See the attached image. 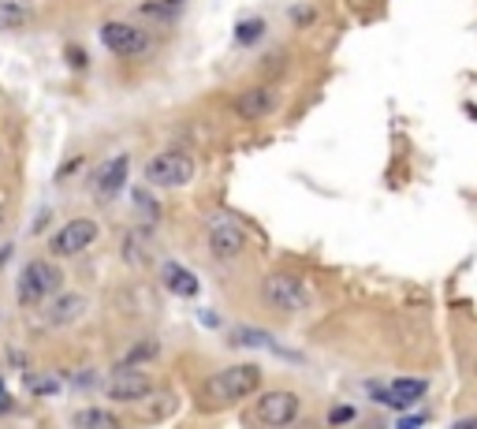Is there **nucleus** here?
Instances as JSON below:
<instances>
[{
	"mask_svg": "<svg viewBox=\"0 0 477 429\" xmlns=\"http://www.w3.org/2000/svg\"><path fill=\"white\" fill-rule=\"evenodd\" d=\"M258 388H262V366L258 362H235V366L216 370L205 381V400L213 407H232V404L250 400Z\"/></svg>",
	"mask_w": 477,
	"mask_h": 429,
	"instance_id": "obj_1",
	"label": "nucleus"
},
{
	"mask_svg": "<svg viewBox=\"0 0 477 429\" xmlns=\"http://www.w3.org/2000/svg\"><path fill=\"white\" fill-rule=\"evenodd\" d=\"M142 176H146L149 187H157V191H179V187H186V183H195V176H198V161L190 157L186 149L168 146V149L153 153V157L146 161Z\"/></svg>",
	"mask_w": 477,
	"mask_h": 429,
	"instance_id": "obj_2",
	"label": "nucleus"
},
{
	"mask_svg": "<svg viewBox=\"0 0 477 429\" xmlns=\"http://www.w3.org/2000/svg\"><path fill=\"white\" fill-rule=\"evenodd\" d=\"M60 291H63V272L56 262L34 258L23 265V272H19V302L23 306H45Z\"/></svg>",
	"mask_w": 477,
	"mask_h": 429,
	"instance_id": "obj_3",
	"label": "nucleus"
},
{
	"mask_svg": "<svg viewBox=\"0 0 477 429\" xmlns=\"http://www.w3.org/2000/svg\"><path fill=\"white\" fill-rule=\"evenodd\" d=\"M262 302L276 314H302L313 302L306 281H299L295 272H269L262 281Z\"/></svg>",
	"mask_w": 477,
	"mask_h": 429,
	"instance_id": "obj_4",
	"label": "nucleus"
},
{
	"mask_svg": "<svg viewBox=\"0 0 477 429\" xmlns=\"http://www.w3.org/2000/svg\"><path fill=\"white\" fill-rule=\"evenodd\" d=\"M98 235H101L98 221H93V217H75V221H68L63 228L52 232L49 251L56 258H79V254H86L93 247V243H98Z\"/></svg>",
	"mask_w": 477,
	"mask_h": 429,
	"instance_id": "obj_5",
	"label": "nucleus"
},
{
	"mask_svg": "<svg viewBox=\"0 0 477 429\" xmlns=\"http://www.w3.org/2000/svg\"><path fill=\"white\" fill-rule=\"evenodd\" d=\"M280 105H283L280 86H272V82H253V86H246L243 94L235 98L232 109H235L239 119H246V124H262V119H269V116L280 112Z\"/></svg>",
	"mask_w": 477,
	"mask_h": 429,
	"instance_id": "obj_6",
	"label": "nucleus"
},
{
	"mask_svg": "<svg viewBox=\"0 0 477 429\" xmlns=\"http://www.w3.org/2000/svg\"><path fill=\"white\" fill-rule=\"evenodd\" d=\"M253 415H258V422L269 425V429H288L302 415V400H299L291 388H272V392H262L258 396Z\"/></svg>",
	"mask_w": 477,
	"mask_h": 429,
	"instance_id": "obj_7",
	"label": "nucleus"
},
{
	"mask_svg": "<svg viewBox=\"0 0 477 429\" xmlns=\"http://www.w3.org/2000/svg\"><path fill=\"white\" fill-rule=\"evenodd\" d=\"M153 392V377L142 370V366H119V370L105 381V396L116 404H138Z\"/></svg>",
	"mask_w": 477,
	"mask_h": 429,
	"instance_id": "obj_8",
	"label": "nucleus"
},
{
	"mask_svg": "<svg viewBox=\"0 0 477 429\" xmlns=\"http://www.w3.org/2000/svg\"><path fill=\"white\" fill-rule=\"evenodd\" d=\"M205 243H209V254L216 262H232L243 254L246 247V232L239 228V221L232 217H213L209 221V232H205Z\"/></svg>",
	"mask_w": 477,
	"mask_h": 429,
	"instance_id": "obj_9",
	"label": "nucleus"
},
{
	"mask_svg": "<svg viewBox=\"0 0 477 429\" xmlns=\"http://www.w3.org/2000/svg\"><path fill=\"white\" fill-rule=\"evenodd\" d=\"M98 38L116 56H138V52L149 49V34H146V30H138V26H131V23H105L98 30Z\"/></svg>",
	"mask_w": 477,
	"mask_h": 429,
	"instance_id": "obj_10",
	"label": "nucleus"
},
{
	"mask_svg": "<svg viewBox=\"0 0 477 429\" xmlns=\"http://www.w3.org/2000/svg\"><path fill=\"white\" fill-rule=\"evenodd\" d=\"M425 392H429V381H425V377H396L388 388L369 385V396H377L380 404H388V407H396V411L415 407Z\"/></svg>",
	"mask_w": 477,
	"mask_h": 429,
	"instance_id": "obj_11",
	"label": "nucleus"
},
{
	"mask_svg": "<svg viewBox=\"0 0 477 429\" xmlns=\"http://www.w3.org/2000/svg\"><path fill=\"white\" fill-rule=\"evenodd\" d=\"M86 306H90V299L82 291H60L52 302H45V321L52 329H68L86 314Z\"/></svg>",
	"mask_w": 477,
	"mask_h": 429,
	"instance_id": "obj_12",
	"label": "nucleus"
},
{
	"mask_svg": "<svg viewBox=\"0 0 477 429\" xmlns=\"http://www.w3.org/2000/svg\"><path fill=\"white\" fill-rule=\"evenodd\" d=\"M127 176H131V157H127V153H116V157H109L101 165V172H98V183H93V187H98V198L101 202H112L123 191Z\"/></svg>",
	"mask_w": 477,
	"mask_h": 429,
	"instance_id": "obj_13",
	"label": "nucleus"
},
{
	"mask_svg": "<svg viewBox=\"0 0 477 429\" xmlns=\"http://www.w3.org/2000/svg\"><path fill=\"white\" fill-rule=\"evenodd\" d=\"M161 281H165V288H168L172 295H179V299H195V295H198V277H195L190 269H183L179 262H165Z\"/></svg>",
	"mask_w": 477,
	"mask_h": 429,
	"instance_id": "obj_14",
	"label": "nucleus"
},
{
	"mask_svg": "<svg viewBox=\"0 0 477 429\" xmlns=\"http://www.w3.org/2000/svg\"><path fill=\"white\" fill-rule=\"evenodd\" d=\"M30 23H34V5L30 0H0V30L5 34L26 30Z\"/></svg>",
	"mask_w": 477,
	"mask_h": 429,
	"instance_id": "obj_15",
	"label": "nucleus"
},
{
	"mask_svg": "<svg viewBox=\"0 0 477 429\" xmlns=\"http://www.w3.org/2000/svg\"><path fill=\"white\" fill-rule=\"evenodd\" d=\"M232 348H265V351H283L269 332H262V329H235L232 332Z\"/></svg>",
	"mask_w": 477,
	"mask_h": 429,
	"instance_id": "obj_16",
	"label": "nucleus"
},
{
	"mask_svg": "<svg viewBox=\"0 0 477 429\" xmlns=\"http://www.w3.org/2000/svg\"><path fill=\"white\" fill-rule=\"evenodd\" d=\"M75 425H79V429H123L119 418H116L112 411H105V407L79 411V415H75Z\"/></svg>",
	"mask_w": 477,
	"mask_h": 429,
	"instance_id": "obj_17",
	"label": "nucleus"
},
{
	"mask_svg": "<svg viewBox=\"0 0 477 429\" xmlns=\"http://www.w3.org/2000/svg\"><path fill=\"white\" fill-rule=\"evenodd\" d=\"M157 355H161V344H157V340H142V344H135L131 351L123 355V362H119V366H138V362H153Z\"/></svg>",
	"mask_w": 477,
	"mask_h": 429,
	"instance_id": "obj_18",
	"label": "nucleus"
},
{
	"mask_svg": "<svg viewBox=\"0 0 477 429\" xmlns=\"http://www.w3.org/2000/svg\"><path fill=\"white\" fill-rule=\"evenodd\" d=\"M265 34V23L262 19H246V23H239V30H235V42L239 45H253Z\"/></svg>",
	"mask_w": 477,
	"mask_h": 429,
	"instance_id": "obj_19",
	"label": "nucleus"
},
{
	"mask_svg": "<svg viewBox=\"0 0 477 429\" xmlns=\"http://www.w3.org/2000/svg\"><path fill=\"white\" fill-rule=\"evenodd\" d=\"M355 415H358V411H355L351 404H339V407L329 411V422H332V425H343V422H355Z\"/></svg>",
	"mask_w": 477,
	"mask_h": 429,
	"instance_id": "obj_20",
	"label": "nucleus"
},
{
	"mask_svg": "<svg viewBox=\"0 0 477 429\" xmlns=\"http://www.w3.org/2000/svg\"><path fill=\"white\" fill-rule=\"evenodd\" d=\"M291 15H295V26H310L317 19V8H295Z\"/></svg>",
	"mask_w": 477,
	"mask_h": 429,
	"instance_id": "obj_21",
	"label": "nucleus"
},
{
	"mask_svg": "<svg viewBox=\"0 0 477 429\" xmlns=\"http://www.w3.org/2000/svg\"><path fill=\"white\" fill-rule=\"evenodd\" d=\"M425 425V418L422 415H410V418H399V425L396 429H422Z\"/></svg>",
	"mask_w": 477,
	"mask_h": 429,
	"instance_id": "obj_22",
	"label": "nucleus"
},
{
	"mask_svg": "<svg viewBox=\"0 0 477 429\" xmlns=\"http://www.w3.org/2000/svg\"><path fill=\"white\" fill-rule=\"evenodd\" d=\"M68 60H72V64H79V68H86V56L79 52V45H68Z\"/></svg>",
	"mask_w": 477,
	"mask_h": 429,
	"instance_id": "obj_23",
	"label": "nucleus"
},
{
	"mask_svg": "<svg viewBox=\"0 0 477 429\" xmlns=\"http://www.w3.org/2000/svg\"><path fill=\"white\" fill-rule=\"evenodd\" d=\"M452 429H477V415H466V418L452 422Z\"/></svg>",
	"mask_w": 477,
	"mask_h": 429,
	"instance_id": "obj_24",
	"label": "nucleus"
},
{
	"mask_svg": "<svg viewBox=\"0 0 477 429\" xmlns=\"http://www.w3.org/2000/svg\"><path fill=\"white\" fill-rule=\"evenodd\" d=\"M5 224H8V205H5V198H0V232H5Z\"/></svg>",
	"mask_w": 477,
	"mask_h": 429,
	"instance_id": "obj_25",
	"label": "nucleus"
},
{
	"mask_svg": "<svg viewBox=\"0 0 477 429\" xmlns=\"http://www.w3.org/2000/svg\"><path fill=\"white\" fill-rule=\"evenodd\" d=\"M0 165H5V153H0Z\"/></svg>",
	"mask_w": 477,
	"mask_h": 429,
	"instance_id": "obj_26",
	"label": "nucleus"
},
{
	"mask_svg": "<svg viewBox=\"0 0 477 429\" xmlns=\"http://www.w3.org/2000/svg\"><path fill=\"white\" fill-rule=\"evenodd\" d=\"M473 374H477V366H473Z\"/></svg>",
	"mask_w": 477,
	"mask_h": 429,
	"instance_id": "obj_27",
	"label": "nucleus"
}]
</instances>
